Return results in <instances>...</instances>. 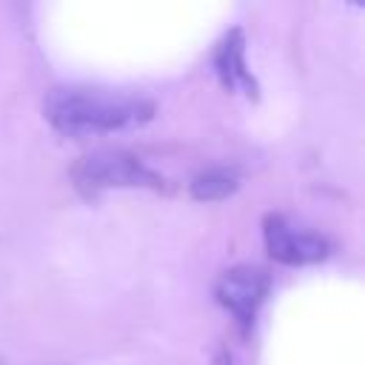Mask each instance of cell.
<instances>
[{
	"mask_svg": "<svg viewBox=\"0 0 365 365\" xmlns=\"http://www.w3.org/2000/svg\"><path fill=\"white\" fill-rule=\"evenodd\" d=\"M214 365H234V354L228 351V345H220L214 354Z\"/></svg>",
	"mask_w": 365,
	"mask_h": 365,
	"instance_id": "7",
	"label": "cell"
},
{
	"mask_svg": "<svg viewBox=\"0 0 365 365\" xmlns=\"http://www.w3.org/2000/svg\"><path fill=\"white\" fill-rule=\"evenodd\" d=\"M71 180L83 194H100L106 188H165V180L154 168L120 148H103L80 157L71 165Z\"/></svg>",
	"mask_w": 365,
	"mask_h": 365,
	"instance_id": "2",
	"label": "cell"
},
{
	"mask_svg": "<svg viewBox=\"0 0 365 365\" xmlns=\"http://www.w3.org/2000/svg\"><path fill=\"white\" fill-rule=\"evenodd\" d=\"M240 188V177L228 168H205L200 171L191 182H188V191L197 202H220V200H228L231 194H237Z\"/></svg>",
	"mask_w": 365,
	"mask_h": 365,
	"instance_id": "6",
	"label": "cell"
},
{
	"mask_svg": "<svg viewBox=\"0 0 365 365\" xmlns=\"http://www.w3.org/2000/svg\"><path fill=\"white\" fill-rule=\"evenodd\" d=\"M268 288H271L268 271H262L257 265H231L217 277L214 297L225 311H231L237 317V322L242 328H248L254 322L257 311L262 308Z\"/></svg>",
	"mask_w": 365,
	"mask_h": 365,
	"instance_id": "3",
	"label": "cell"
},
{
	"mask_svg": "<svg viewBox=\"0 0 365 365\" xmlns=\"http://www.w3.org/2000/svg\"><path fill=\"white\" fill-rule=\"evenodd\" d=\"M43 117L54 131L66 137H97L128 131L151 123L154 103L140 94L91 88V86H60L43 97Z\"/></svg>",
	"mask_w": 365,
	"mask_h": 365,
	"instance_id": "1",
	"label": "cell"
},
{
	"mask_svg": "<svg viewBox=\"0 0 365 365\" xmlns=\"http://www.w3.org/2000/svg\"><path fill=\"white\" fill-rule=\"evenodd\" d=\"M214 68H217V77L222 83L225 91H240L245 94L248 100H257L259 97V86L245 63V34L242 29H231L220 43H217V51H214Z\"/></svg>",
	"mask_w": 365,
	"mask_h": 365,
	"instance_id": "5",
	"label": "cell"
},
{
	"mask_svg": "<svg viewBox=\"0 0 365 365\" xmlns=\"http://www.w3.org/2000/svg\"><path fill=\"white\" fill-rule=\"evenodd\" d=\"M262 240H265V251L274 262L279 265H314L322 262L328 257V240L311 231H297L294 225H288V220L282 214H265L262 220Z\"/></svg>",
	"mask_w": 365,
	"mask_h": 365,
	"instance_id": "4",
	"label": "cell"
}]
</instances>
